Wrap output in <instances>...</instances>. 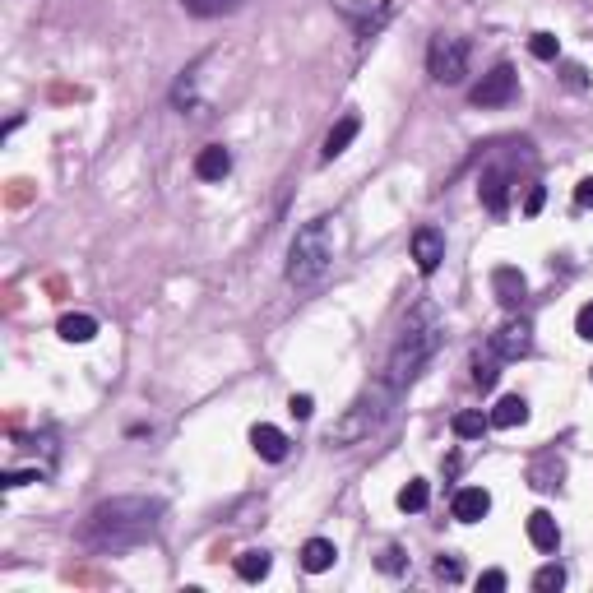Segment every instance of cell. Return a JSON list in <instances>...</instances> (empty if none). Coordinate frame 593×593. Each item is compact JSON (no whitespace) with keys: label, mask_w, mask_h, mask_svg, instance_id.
<instances>
[{"label":"cell","mask_w":593,"mask_h":593,"mask_svg":"<svg viewBox=\"0 0 593 593\" xmlns=\"http://www.w3.org/2000/svg\"><path fill=\"white\" fill-rule=\"evenodd\" d=\"M427 501H431V487L422 478H413L404 492H399V510H404V515H422V510H427Z\"/></svg>","instance_id":"obj_22"},{"label":"cell","mask_w":593,"mask_h":593,"mask_svg":"<svg viewBox=\"0 0 593 593\" xmlns=\"http://www.w3.org/2000/svg\"><path fill=\"white\" fill-rule=\"evenodd\" d=\"M575 204H580V209H593V177H584L580 186H575Z\"/></svg>","instance_id":"obj_33"},{"label":"cell","mask_w":593,"mask_h":593,"mask_svg":"<svg viewBox=\"0 0 593 593\" xmlns=\"http://www.w3.org/2000/svg\"><path fill=\"white\" fill-rule=\"evenodd\" d=\"M357 130H362V121H357L353 112H348V116H339V121L329 126V135H325V149H320V158H325V163H334L339 153H348V144H353V139H357Z\"/></svg>","instance_id":"obj_13"},{"label":"cell","mask_w":593,"mask_h":593,"mask_svg":"<svg viewBox=\"0 0 593 593\" xmlns=\"http://www.w3.org/2000/svg\"><path fill=\"white\" fill-rule=\"evenodd\" d=\"M288 413H292V417H302V422H306V417L316 413V399H311V394H292V404H288Z\"/></svg>","instance_id":"obj_31"},{"label":"cell","mask_w":593,"mask_h":593,"mask_svg":"<svg viewBox=\"0 0 593 593\" xmlns=\"http://www.w3.org/2000/svg\"><path fill=\"white\" fill-rule=\"evenodd\" d=\"M163 510L167 505L158 496H112V501L93 505L84 524H79V547L102 556H116V552H130V547L149 543L158 524H163Z\"/></svg>","instance_id":"obj_1"},{"label":"cell","mask_w":593,"mask_h":593,"mask_svg":"<svg viewBox=\"0 0 593 593\" xmlns=\"http://www.w3.org/2000/svg\"><path fill=\"white\" fill-rule=\"evenodd\" d=\"M47 478V468H14V473H5V492H14V487H28V482H42Z\"/></svg>","instance_id":"obj_25"},{"label":"cell","mask_w":593,"mask_h":593,"mask_svg":"<svg viewBox=\"0 0 593 593\" xmlns=\"http://www.w3.org/2000/svg\"><path fill=\"white\" fill-rule=\"evenodd\" d=\"M441 334H445L441 311H436L431 302H422L413 316L404 320V334H399L390 362H385V380H390L399 394H404L408 385L427 371V362L436 357V348H441Z\"/></svg>","instance_id":"obj_2"},{"label":"cell","mask_w":593,"mask_h":593,"mask_svg":"<svg viewBox=\"0 0 593 593\" xmlns=\"http://www.w3.org/2000/svg\"><path fill=\"white\" fill-rule=\"evenodd\" d=\"M450 427H455L459 441H478L482 431L492 427V417H482V413H455V422H450Z\"/></svg>","instance_id":"obj_23"},{"label":"cell","mask_w":593,"mask_h":593,"mask_svg":"<svg viewBox=\"0 0 593 593\" xmlns=\"http://www.w3.org/2000/svg\"><path fill=\"white\" fill-rule=\"evenodd\" d=\"M533 589H538V593H556V589H566V570H561V566H543L538 575H533Z\"/></svg>","instance_id":"obj_24"},{"label":"cell","mask_w":593,"mask_h":593,"mask_svg":"<svg viewBox=\"0 0 593 593\" xmlns=\"http://www.w3.org/2000/svg\"><path fill=\"white\" fill-rule=\"evenodd\" d=\"M380 570H385V575H404V570H408V556L399 552V547H385V552H380Z\"/></svg>","instance_id":"obj_28"},{"label":"cell","mask_w":593,"mask_h":593,"mask_svg":"<svg viewBox=\"0 0 593 593\" xmlns=\"http://www.w3.org/2000/svg\"><path fill=\"white\" fill-rule=\"evenodd\" d=\"M394 404H399V390H394L390 380L385 376L371 380L353 404L343 408V417L329 427L325 441L334 445V450H343V445H357V441H366V436H376V431L385 427V417L394 413Z\"/></svg>","instance_id":"obj_3"},{"label":"cell","mask_w":593,"mask_h":593,"mask_svg":"<svg viewBox=\"0 0 593 593\" xmlns=\"http://www.w3.org/2000/svg\"><path fill=\"white\" fill-rule=\"evenodd\" d=\"M589 376H593V371H589Z\"/></svg>","instance_id":"obj_35"},{"label":"cell","mask_w":593,"mask_h":593,"mask_svg":"<svg viewBox=\"0 0 593 593\" xmlns=\"http://www.w3.org/2000/svg\"><path fill=\"white\" fill-rule=\"evenodd\" d=\"M529 422V404L519 399V394H505L501 404L492 408V427H501V431H510V427H524Z\"/></svg>","instance_id":"obj_17"},{"label":"cell","mask_w":593,"mask_h":593,"mask_svg":"<svg viewBox=\"0 0 593 593\" xmlns=\"http://www.w3.org/2000/svg\"><path fill=\"white\" fill-rule=\"evenodd\" d=\"M228 172H232V153L223 149V144L200 149V158H195V177H200V181H223Z\"/></svg>","instance_id":"obj_14"},{"label":"cell","mask_w":593,"mask_h":593,"mask_svg":"<svg viewBox=\"0 0 593 593\" xmlns=\"http://www.w3.org/2000/svg\"><path fill=\"white\" fill-rule=\"evenodd\" d=\"M492 353L501 357V362H519V357H529L533 353V325L524 316L505 320V325L492 334Z\"/></svg>","instance_id":"obj_7"},{"label":"cell","mask_w":593,"mask_h":593,"mask_svg":"<svg viewBox=\"0 0 593 593\" xmlns=\"http://www.w3.org/2000/svg\"><path fill=\"white\" fill-rule=\"evenodd\" d=\"M334 561H339V547L329 543V538H311L302 547V570H311V575H325Z\"/></svg>","instance_id":"obj_16"},{"label":"cell","mask_w":593,"mask_h":593,"mask_svg":"<svg viewBox=\"0 0 593 593\" xmlns=\"http://www.w3.org/2000/svg\"><path fill=\"white\" fill-rule=\"evenodd\" d=\"M427 70L436 84H464L468 75V42L464 38H431L427 47Z\"/></svg>","instance_id":"obj_5"},{"label":"cell","mask_w":593,"mask_h":593,"mask_svg":"<svg viewBox=\"0 0 593 593\" xmlns=\"http://www.w3.org/2000/svg\"><path fill=\"white\" fill-rule=\"evenodd\" d=\"M436 580L459 584L464 580V561H459V556H436Z\"/></svg>","instance_id":"obj_27"},{"label":"cell","mask_w":593,"mask_h":593,"mask_svg":"<svg viewBox=\"0 0 593 593\" xmlns=\"http://www.w3.org/2000/svg\"><path fill=\"white\" fill-rule=\"evenodd\" d=\"M251 445H255V455L269 459V464H283V459H288V436L278 427H269V422H255L251 427Z\"/></svg>","instance_id":"obj_12"},{"label":"cell","mask_w":593,"mask_h":593,"mask_svg":"<svg viewBox=\"0 0 593 593\" xmlns=\"http://www.w3.org/2000/svg\"><path fill=\"white\" fill-rule=\"evenodd\" d=\"M566 84H575V89H584V84H589L580 65H566Z\"/></svg>","instance_id":"obj_34"},{"label":"cell","mask_w":593,"mask_h":593,"mask_svg":"<svg viewBox=\"0 0 593 593\" xmlns=\"http://www.w3.org/2000/svg\"><path fill=\"white\" fill-rule=\"evenodd\" d=\"M519 93V75H515V65H492L487 75L473 84V93H468V102L473 107H505V102Z\"/></svg>","instance_id":"obj_6"},{"label":"cell","mask_w":593,"mask_h":593,"mask_svg":"<svg viewBox=\"0 0 593 593\" xmlns=\"http://www.w3.org/2000/svg\"><path fill=\"white\" fill-rule=\"evenodd\" d=\"M510 181H515V172L501 163L492 167H482V177H478V200L492 209V214H505V204H510Z\"/></svg>","instance_id":"obj_8"},{"label":"cell","mask_w":593,"mask_h":593,"mask_svg":"<svg viewBox=\"0 0 593 593\" xmlns=\"http://www.w3.org/2000/svg\"><path fill=\"white\" fill-rule=\"evenodd\" d=\"M505 584H510V580H505V570H482V580H478V589H482V593H501V589H505Z\"/></svg>","instance_id":"obj_30"},{"label":"cell","mask_w":593,"mask_h":593,"mask_svg":"<svg viewBox=\"0 0 593 593\" xmlns=\"http://www.w3.org/2000/svg\"><path fill=\"white\" fill-rule=\"evenodd\" d=\"M455 519L459 524H478V519H487V510H492V492L487 487H464V492H455Z\"/></svg>","instance_id":"obj_11"},{"label":"cell","mask_w":593,"mask_h":593,"mask_svg":"<svg viewBox=\"0 0 593 593\" xmlns=\"http://www.w3.org/2000/svg\"><path fill=\"white\" fill-rule=\"evenodd\" d=\"M181 10L195 19H223V14L241 10V0H181Z\"/></svg>","instance_id":"obj_20"},{"label":"cell","mask_w":593,"mask_h":593,"mask_svg":"<svg viewBox=\"0 0 593 593\" xmlns=\"http://www.w3.org/2000/svg\"><path fill=\"white\" fill-rule=\"evenodd\" d=\"M575 334L593 343V302H584V306H580V316H575Z\"/></svg>","instance_id":"obj_29"},{"label":"cell","mask_w":593,"mask_h":593,"mask_svg":"<svg viewBox=\"0 0 593 593\" xmlns=\"http://www.w3.org/2000/svg\"><path fill=\"white\" fill-rule=\"evenodd\" d=\"M496 380H501V357H473V385H478V390L482 394H487V390H496Z\"/></svg>","instance_id":"obj_21"},{"label":"cell","mask_w":593,"mask_h":593,"mask_svg":"<svg viewBox=\"0 0 593 593\" xmlns=\"http://www.w3.org/2000/svg\"><path fill=\"white\" fill-rule=\"evenodd\" d=\"M56 334H61L65 343H93V339H98V320H93V316H61Z\"/></svg>","instance_id":"obj_19"},{"label":"cell","mask_w":593,"mask_h":593,"mask_svg":"<svg viewBox=\"0 0 593 593\" xmlns=\"http://www.w3.org/2000/svg\"><path fill=\"white\" fill-rule=\"evenodd\" d=\"M529 543L538 552H556V543H561V529H556V519L547 510H533L529 515Z\"/></svg>","instance_id":"obj_15"},{"label":"cell","mask_w":593,"mask_h":593,"mask_svg":"<svg viewBox=\"0 0 593 593\" xmlns=\"http://www.w3.org/2000/svg\"><path fill=\"white\" fill-rule=\"evenodd\" d=\"M529 51H533V56H538V61H556V56H561V42H556L552 33H533Z\"/></svg>","instance_id":"obj_26"},{"label":"cell","mask_w":593,"mask_h":593,"mask_svg":"<svg viewBox=\"0 0 593 593\" xmlns=\"http://www.w3.org/2000/svg\"><path fill=\"white\" fill-rule=\"evenodd\" d=\"M543 204H547V190H543V186H529V200H524V214H529V218H538V214H543Z\"/></svg>","instance_id":"obj_32"},{"label":"cell","mask_w":593,"mask_h":593,"mask_svg":"<svg viewBox=\"0 0 593 593\" xmlns=\"http://www.w3.org/2000/svg\"><path fill=\"white\" fill-rule=\"evenodd\" d=\"M441 260H445V232L441 228H417L413 232V265H417V274H436L441 269Z\"/></svg>","instance_id":"obj_9"},{"label":"cell","mask_w":593,"mask_h":593,"mask_svg":"<svg viewBox=\"0 0 593 593\" xmlns=\"http://www.w3.org/2000/svg\"><path fill=\"white\" fill-rule=\"evenodd\" d=\"M334 265V218H311L297 228L288 246V283L292 288H316Z\"/></svg>","instance_id":"obj_4"},{"label":"cell","mask_w":593,"mask_h":593,"mask_svg":"<svg viewBox=\"0 0 593 593\" xmlns=\"http://www.w3.org/2000/svg\"><path fill=\"white\" fill-rule=\"evenodd\" d=\"M269 570H274V556L269 552H260V547H251V552H241L237 556V575L246 584H260L269 575Z\"/></svg>","instance_id":"obj_18"},{"label":"cell","mask_w":593,"mask_h":593,"mask_svg":"<svg viewBox=\"0 0 593 593\" xmlns=\"http://www.w3.org/2000/svg\"><path fill=\"white\" fill-rule=\"evenodd\" d=\"M492 292L505 311H519V306L529 302V278L519 274L515 265H501V269H492Z\"/></svg>","instance_id":"obj_10"}]
</instances>
